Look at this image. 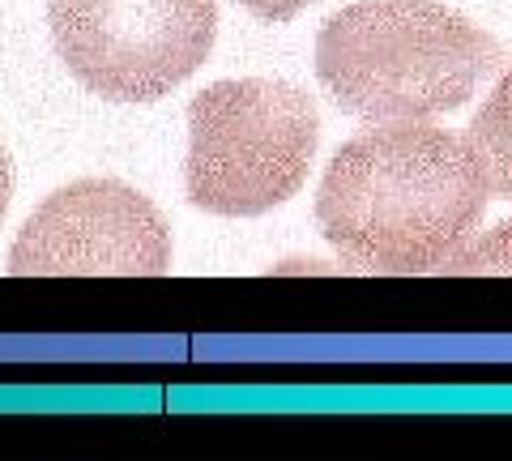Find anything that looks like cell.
I'll return each mask as SVG.
<instances>
[{"label":"cell","instance_id":"obj_1","mask_svg":"<svg viewBox=\"0 0 512 461\" xmlns=\"http://www.w3.org/2000/svg\"><path fill=\"white\" fill-rule=\"evenodd\" d=\"M470 146L419 120L380 124L333 154L316 193L320 235L376 274L440 269L487 210Z\"/></svg>","mask_w":512,"mask_h":461},{"label":"cell","instance_id":"obj_6","mask_svg":"<svg viewBox=\"0 0 512 461\" xmlns=\"http://www.w3.org/2000/svg\"><path fill=\"white\" fill-rule=\"evenodd\" d=\"M466 146L487 180V193L512 201V73H504L470 120Z\"/></svg>","mask_w":512,"mask_h":461},{"label":"cell","instance_id":"obj_8","mask_svg":"<svg viewBox=\"0 0 512 461\" xmlns=\"http://www.w3.org/2000/svg\"><path fill=\"white\" fill-rule=\"evenodd\" d=\"M248 13H256V18L265 22H291L299 9H308L312 0H239Z\"/></svg>","mask_w":512,"mask_h":461},{"label":"cell","instance_id":"obj_5","mask_svg":"<svg viewBox=\"0 0 512 461\" xmlns=\"http://www.w3.org/2000/svg\"><path fill=\"white\" fill-rule=\"evenodd\" d=\"M171 231L150 197L120 180H77L22 222L9 248V274H167Z\"/></svg>","mask_w":512,"mask_h":461},{"label":"cell","instance_id":"obj_4","mask_svg":"<svg viewBox=\"0 0 512 461\" xmlns=\"http://www.w3.org/2000/svg\"><path fill=\"white\" fill-rule=\"evenodd\" d=\"M56 52L77 82L111 103H154L205 65L214 0H47Z\"/></svg>","mask_w":512,"mask_h":461},{"label":"cell","instance_id":"obj_7","mask_svg":"<svg viewBox=\"0 0 512 461\" xmlns=\"http://www.w3.org/2000/svg\"><path fill=\"white\" fill-rule=\"evenodd\" d=\"M440 269L444 274H512V222H500L470 248H457Z\"/></svg>","mask_w":512,"mask_h":461},{"label":"cell","instance_id":"obj_2","mask_svg":"<svg viewBox=\"0 0 512 461\" xmlns=\"http://www.w3.org/2000/svg\"><path fill=\"white\" fill-rule=\"evenodd\" d=\"M500 43L440 0H355L316 35V77L346 116L397 124L470 103Z\"/></svg>","mask_w":512,"mask_h":461},{"label":"cell","instance_id":"obj_9","mask_svg":"<svg viewBox=\"0 0 512 461\" xmlns=\"http://www.w3.org/2000/svg\"><path fill=\"white\" fill-rule=\"evenodd\" d=\"M9 197H13V163H9L5 146H0V222L9 214Z\"/></svg>","mask_w":512,"mask_h":461},{"label":"cell","instance_id":"obj_3","mask_svg":"<svg viewBox=\"0 0 512 461\" xmlns=\"http://www.w3.org/2000/svg\"><path fill=\"white\" fill-rule=\"evenodd\" d=\"M320 120L291 82H214L188 107V201L218 218H256L299 193Z\"/></svg>","mask_w":512,"mask_h":461}]
</instances>
